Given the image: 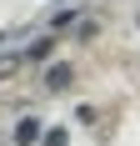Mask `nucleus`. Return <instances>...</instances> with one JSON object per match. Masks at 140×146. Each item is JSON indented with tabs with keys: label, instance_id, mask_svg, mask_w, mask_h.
Segmentation results:
<instances>
[{
	"label": "nucleus",
	"instance_id": "1",
	"mask_svg": "<svg viewBox=\"0 0 140 146\" xmlns=\"http://www.w3.org/2000/svg\"><path fill=\"white\" fill-rule=\"evenodd\" d=\"M15 136H20V141H35V136H40V126H35V121H20V126H15Z\"/></svg>",
	"mask_w": 140,
	"mask_h": 146
}]
</instances>
